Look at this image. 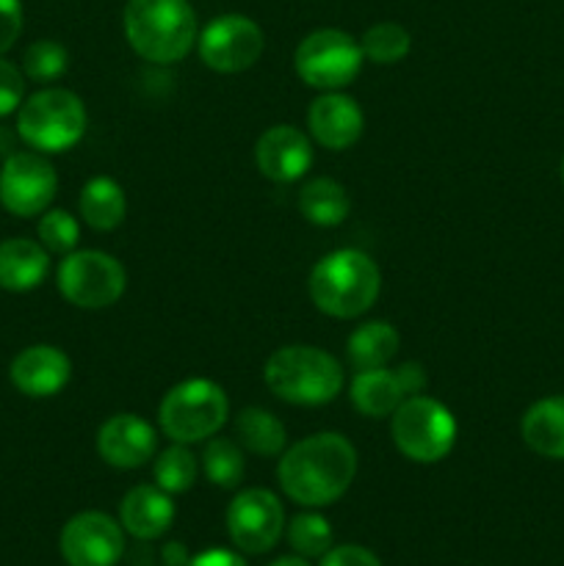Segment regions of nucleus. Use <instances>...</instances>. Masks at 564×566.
Segmentation results:
<instances>
[{
	"instance_id": "nucleus-1",
	"label": "nucleus",
	"mask_w": 564,
	"mask_h": 566,
	"mask_svg": "<svg viewBox=\"0 0 564 566\" xmlns=\"http://www.w3.org/2000/svg\"><path fill=\"white\" fill-rule=\"evenodd\" d=\"M357 475V451L337 431L304 437L282 451L276 479L282 492L304 509L332 506L341 501Z\"/></svg>"
},
{
	"instance_id": "nucleus-2",
	"label": "nucleus",
	"mask_w": 564,
	"mask_h": 566,
	"mask_svg": "<svg viewBox=\"0 0 564 566\" xmlns=\"http://www.w3.org/2000/svg\"><path fill=\"white\" fill-rule=\"evenodd\" d=\"M382 291L379 265L359 249H337L313 265L307 280L310 302L330 318H359Z\"/></svg>"
},
{
	"instance_id": "nucleus-3",
	"label": "nucleus",
	"mask_w": 564,
	"mask_h": 566,
	"mask_svg": "<svg viewBox=\"0 0 564 566\" xmlns=\"http://www.w3.org/2000/svg\"><path fill=\"white\" fill-rule=\"evenodd\" d=\"M125 39L149 64H177L199 39L197 14L188 0H127Z\"/></svg>"
},
{
	"instance_id": "nucleus-4",
	"label": "nucleus",
	"mask_w": 564,
	"mask_h": 566,
	"mask_svg": "<svg viewBox=\"0 0 564 566\" xmlns=\"http://www.w3.org/2000/svg\"><path fill=\"white\" fill-rule=\"evenodd\" d=\"M265 387L293 407H324L343 392L346 374L330 352L318 346H282L265 359Z\"/></svg>"
},
{
	"instance_id": "nucleus-5",
	"label": "nucleus",
	"mask_w": 564,
	"mask_h": 566,
	"mask_svg": "<svg viewBox=\"0 0 564 566\" xmlns=\"http://www.w3.org/2000/svg\"><path fill=\"white\" fill-rule=\"evenodd\" d=\"M86 105L70 88H39L17 111V133L42 155L66 153L86 133Z\"/></svg>"
},
{
	"instance_id": "nucleus-6",
	"label": "nucleus",
	"mask_w": 564,
	"mask_h": 566,
	"mask_svg": "<svg viewBox=\"0 0 564 566\" xmlns=\"http://www.w3.org/2000/svg\"><path fill=\"white\" fill-rule=\"evenodd\" d=\"M230 418V401L210 379H186L171 387L158 407V426L171 442L194 446L210 440Z\"/></svg>"
},
{
	"instance_id": "nucleus-7",
	"label": "nucleus",
	"mask_w": 564,
	"mask_h": 566,
	"mask_svg": "<svg viewBox=\"0 0 564 566\" xmlns=\"http://www.w3.org/2000/svg\"><path fill=\"white\" fill-rule=\"evenodd\" d=\"M390 437L398 453L415 464H437L457 446V418L446 403L429 396L404 398L390 415Z\"/></svg>"
},
{
	"instance_id": "nucleus-8",
	"label": "nucleus",
	"mask_w": 564,
	"mask_h": 566,
	"mask_svg": "<svg viewBox=\"0 0 564 566\" xmlns=\"http://www.w3.org/2000/svg\"><path fill=\"white\" fill-rule=\"evenodd\" d=\"M363 48L359 39L341 28H318L299 42L293 53V66L302 83L318 92H341L363 70Z\"/></svg>"
},
{
	"instance_id": "nucleus-9",
	"label": "nucleus",
	"mask_w": 564,
	"mask_h": 566,
	"mask_svg": "<svg viewBox=\"0 0 564 566\" xmlns=\"http://www.w3.org/2000/svg\"><path fill=\"white\" fill-rule=\"evenodd\" d=\"M59 293L81 310H105L122 298L127 287L125 265L100 249H77L64 254L55 271Z\"/></svg>"
},
{
	"instance_id": "nucleus-10",
	"label": "nucleus",
	"mask_w": 564,
	"mask_h": 566,
	"mask_svg": "<svg viewBox=\"0 0 564 566\" xmlns=\"http://www.w3.org/2000/svg\"><path fill=\"white\" fill-rule=\"evenodd\" d=\"M265 50L263 28L243 14H221L202 28L197 53L208 70L221 75L247 72L260 61Z\"/></svg>"
},
{
	"instance_id": "nucleus-11",
	"label": "nucleus",
	"mask_w": 564,
	"mask_h": 566,
	"mask_svg": "<svg viewBox=\"0 0 564 566\" xmlns=\"http://www.w3.org/2000/svg\"><path fill=\"white\" fill-rule=\"evenodd\" d=\"M59 191V175L42 153H11L0 169V205L11 216L31 219L50 208Z\"/></svg>"
},
{
	"instance_id": "nucleus-12",
	"label": "nucleus",
	"mask_w": 564,
	"mask_h": 566,
	"mask_svg": "<svg viewBox=\"0 0 564 566\" xmlns=\"http://www.w3.org/2000/svg\"><path fill=\"white\" fill-rule=\"evenodd\" d=\"M285 531V509L271 490H243L227 509V534L249 556L269 553Z\"/></svg>"
},
{
	"instance_id": "nucleus-13",
	"label": "nucleus",
	"mask_w": 564,
	"mask_h": 566,
	"mask_svg": "<svg viewBox=\"0 0 564 566\" xmlns=\"http://www.w3.org/2000/svg\"><path fill=\"white\" fill-rule=\"evenodd\" d=\"M59 547L70 566H116L125 556V528L103 512H81L64 525Z\"/></svg>"
},
{
	"instance_id": "nucleus-14",
	"label": "nucleus",
	"mask_w": 564,
	"mask_h": 566,
	"mask_svg": "<svg viewBox=\"0 0 564 566\" xmlns=\"http://www.w3.org/2000/svg\"><path fill=\"white\" fill-rule=\"evenodd\" d=\"M258 171L271 182H296L313 166V144L296 125H274L254 144Z\"/></svg>"
},
{
	"instance_id": "nucleus-15",
	"label": "nucleus",
	"mask_w": 564,
	"mask_h": 566,
	"mask_svg": "<svg viewBox=\"0 0 564 566\" xmlns=\"http://www.w3.org/2000/svg\"><path fill=\"white\" fill-rule=\"evenodd\" d=\"M158 448V434L144 418L119 412L97 429V453L116 470H138L149 464Z\"/></svg>"
},
{
	"instance_id": "nucleus-16",
	"label": "nucleus",
	"mask_w": 564,
	"mask_h": 566,
	"mask_svg": "<svg viewBox=\"0 0 564 566\" xmlns=\"http://www.w3.org/2000/svg\"><path fill=\"white\" fill-rule=\"evenodd\" d=\"M310 136L321 147L341 153V149L354 147L363 136L365 116L357 99L343 92H324L313 99L307 111Z\"/></svg>"
},
{
	"instance_id": "nucleus-17",
	"label": "nucleus",
	"mask_w": 564,
	"mask_h": 566,
	"mask_svg": "<svg viewBox=\"0 0 564 566\" xmlns=\"http://www.w3.org/2000/svg\"><path fill=\"white\" fill-rule=\"evenodd\" d=\"M72 376V363L61 348L39 343L28 346L11 359L9 379L22 396L28 398H53L66 387Z\"/></svg>"
},
{
	"instance_id": "nucleus-18",
	"label": "nucleus",
	"mask_w": 564,
	"mask_h": 566,
	"mask_svg": "<svg viewBox=\"0 0 564 566\" xmlns=\"http://www.w3.org/2000/svg\"><path fill=\"white\" fill-rule=\"evenodd\" d=\"M175 523V503L160 486H133L119 503V525L133 539H158Z\"/></svg>"
},
{
	"instance_id": "nucleus-19",
	"label": "nucleus",
	"mask_w": 564,
	"mask_h": 566,
	"mask_svg": "<svg viewBox=\"0 0 564 566\" xmlns=\"http://www.w3.org/2000/svg\"><path fill=\"white\" fill-rule=\"evenodd\" d=\"M50 271V252L31 238H9L0 243V287L28 293L44 282Z\"/></svg>"
},
{
	"instance_id": "nucleus-20",
	"label": "nucleus",
	"mask_w": 564,
	"mask_h": 566,
	"mask_svg": "<svg viewBox=\"0 0 564 566\" xmlns=\"http://www.w3.org/2000/svg\"><path fill=\"white\" fill-rule=\"evenodd\" d=\"M520 437L536 457L564 462V396H547L531 403L520 420Z\"/></svg>"
},
{
	"instance_id": "nucleus-21",
	"label": "nucleus",
	"mask_w": 564,
	"mask_h": 566,
	"mask_svg": "<svg viewBox=\"0 0 564 566\" xmlns=\"http://www.w3.org/2000/svg\"><path fill=\"white\" fill-rule=\"evenodd\" d=\"M354 409L365 418H390L398 407L404 403L407 392H404L401 379L396 370L376 368V370H357L348 387Z\"/></svg>"
},
{
	"instance_id": "nucleus-22",
	"label": "nucleus",
	"mask_w": 564,
	"mask_h": 566,
	"mask_svg": "<svg viewBox=\"0 0 564 566\" xmlns=\"http://www.w3.org/2000/svg\"><path fill=\"white\" fill-rule=\"evenodd\" d=\"M398 346H401V337H398L396 326L387 324V321H368V324H359L346 340L348 365L354 368V374H357V370L387 368L390 359L396 357Z\"/></svg>"
},
{
	"instance_id": "nucleus-23",
	"label": "nucleus",
	"mask_w": 564,
	"mask_h": 566,
	"mask_svg": "<svg viewBox=\"0 0 564 566\" xmlns=\"http://www.w3.org/2000/svg\"><path fill=\"white\" fill-rule=\"evenodd\" d=\"M77 210H81L83 224L92 227L94 232H111L125 221L127 197L119 182L111 177H92L83 186Z\"/></svg>"
},
{
	"instance_id": "nucleus-24",
	"label": "nucleus",
	"mask_w": 564,
	"mask_h": 566,
	"mask_svg": "<svg viewBox=\"0 0 564 566\" xmlns=\"http://www.w3.org/2000/svg\"><path fill=\"white\" fill-rule=\"evenodd\" d=\"M352 210L348 191L332 177H313L299 191V213L315 227H337Z\"/></svg>"
},
{
	"instance_id": "nucleus-25",
	"label": "nucleus",
	"mask_w": 564,
	"mask_h": 566,
	"mask_svg": "<svg viewBox=\"0 0 564 566\" xmlns=\"http://www.w3.org/2000/svg\"><path fill=\"white\" fill-rule=\"evenodd\" d=\"M236 437L247 451L258 457H282L288 446V431L269 409L247 407L236 418Z\"/></svg>"
},
{
	"instance_id": "nucleus-26",
	"label": "nucleus",
	"mask_w": 564,
	"mask_h": 566,
	"mask_svg": "<svg viewBox=\"0 0 564 566\" xmlns=\"http://www.w3.org/2000/svg\"><path fill=\"white\" fill-rule=\"evenodd\" d=\"M202 470L205 479L221 490H236L247 473V459L241 448L227 437H210L202 451Z\"/></svg>"
},
{
	"instance_id": "nucleus-27",
	"label": "nucleus",
	"mask_w": 564,
	"mask_h": 566,
	"mask_svg": "<svg viewBox=\"0 0 564 566\" xmlns=\"http://www.w3.org/2000/svg\"><path fill=\"white\" fill-rule=\"evenodd\" d=\"M359 48H363V55L368 61L379 66H390L407 59L409 50H412V36L398 22H376L363 33Z\"/></svg>"
},
{
	"instance_id": "nucleus-28",
	"label": "nucleus",
	"mask_w": 564,
	"mask_h": 566,
	"mask_svg": "<svg viewBox=\"0 0 564 566\" xmlns=\"http://www.w3.org/2000/svg\"><path fill=\"white\" fill-rule=\"evenodd\" d=\"M197 457L182 442H171L153 464L155 486H160L169 495H182V492L191 490L194 481H197Z\"/></svg>"
},
{
	"instance_id": "nucleus-29",
	"label": "nucleus",
	"mask_w": 564,
	"mask_h": 566,
	"mask_svg": "<svg viewBox=\"0 0 564 566\" xmlns=\"http://www.w3.org/2000/svg\"><path fill=\"white\" fill-rule=\"evenodd\" d=\"M288 542L304 558H321L332 547V525L318 512L296 514L288 525Z\"/></svg>"
},
{
	"instance_id": "nucleus-30",
	"label": "nucleus",
	"mask_w": 564,
	"mask_h": 566,
	"mask_svg": "<svg viewBox=\"0 0 564 566\" xmlns=\"http://www.w3.org/2000/svg\"><path fill=\"white\" fill-rule=\"evenodd\" d=\"M66 66H70V53L64 44L53 42V39H39V42L28 44L25 55H22V72L33 83L59 81Z\"/></svg>"
},
{
	"instance_id": "nucleus-31",
	"label": "nucleus",
	"mask_w": 564,
	"mask_h": 566,
	"mask_svg": "<svg viewBox=\"0 0 564 566\" xmlns=\"http://www.w3.org/2000/svg\"><path fill=\"white\" fill-rule=\"evenodd\" d=\"M81 241V224L66 210H44L39 219V243L53 254L75 252Z\"/></svg>"
},
{
	"instance_id": "nucleus-32",
	"label": "nucleus",
	"mask_w": 564,
	"mask_h": 566,
	"mask_svg": "<svg viewBox=\"0 0 564 566\" xmlns=\"http://www.w3.org/2000/svg\"><path fill=\"white\" fill-rule=\"evenodd\" d=\"M22 99H25V72L0 59V119L20 111Z\"/></svg>"
},
{
	"instance_id": "nucleus-33",
	"label": "nucleus",
	"mask_w": 564,
	"mask_h": 566,
	"mask_svg": "<svg viewBox=\"0 0 564 566\" xmlns=\"http://www.w3.org/2000/svg\"><path fill=\"white\" fill-rule=\"evenodd\" d=\"M22 33V3L20 0H0V55L14 48Z\"/></svg>"
},
{
	"instance_id": "nucleus-34",
	"label": "nucleus",
	"mask_w": 564,
	"mask_h": 566,
	"mask_svg": "<svg viewBox=\"0 0 564 566\" xmlns=\"http://www.w3.org/2000/svg\"><path fill=\"white\" fill-rule=\"evenodd\" d=\"M321 566H382L379 558L359 545H341L330 547L321 556Z\"/></svg>"
},
{
	"instance_id": "nucleus-35",
	"label": "nucleus",
	"mask_w": 564,
	"mask_h": 566,
	"mask_svg": "<svg viewBox=\"0 0 564 566\" xmlns=\"http://www.w3.org/2000/svg\"><path fill=\"white\" fill-rule=\"evenodd\" d=\"M398 379H401V387L404 392H407V398L412 396H420V392L426 390V370L420 363H404L401 368H396Z\"/></svg>"
},
{
	"instance_id": "nucleus-36",
	"label": "nucleus",
	"mask_w": 564,
	"mask_h": 566,
	"mask_svg": "<svg viewBox=\"0 0 564 566\" xmlns=\"http://www.w3.org/2000/svg\"><path fill=\"white\" fill-rule=\"evenodd\" d=\"M186 566H247L238 553L221 551V547H213V551L197 553V556L188 558Z\"/></svg>"
},
{
	"instance_id": "nucleus-37",
	"label": "nucleus",
	"mask_w": 564,
	"mask_h": 566,
	"mask_svg": "<svg viewBox=\"0 0 564 566\" xmlns=\"http://www.w3.org/2000/svg\"><path fill=\"white\" fill-rule=\"evenodd\" d=\"M188 551L182 542H169V545L164 547V564L166 566H186L188 564Z\"/></svg>"
},
{
	"instance_id": "nucleus-38",
	"label": "nucleus",
	"mask_w": 564,
	"mask_h": 566,
	"mask_svg": "<svg viewBox=\"0 0 564 566\" xmlns=\"http://www.w3.org/2000/svg\"><path fill=\"white\" fill-rule=\"evenodd\" d=\"M269 566H310V564H307V558H304V556H282Z\"/></svg>"
},
{
	"instance_id": "nucleus-39",
	"label": "nucleus",
	"mask_w": 564,
	"mask_h": 566,
	"mask_svg": "<svg viewBox=\"0 0 564 566\" xmlns=\"http://www.w3.org/2000/svg\"><path fill=\"white\" fill-rule=\"evenodd\" d=\"M562 182H564V158H562Z\"/></svg>"
}]
</instances>
